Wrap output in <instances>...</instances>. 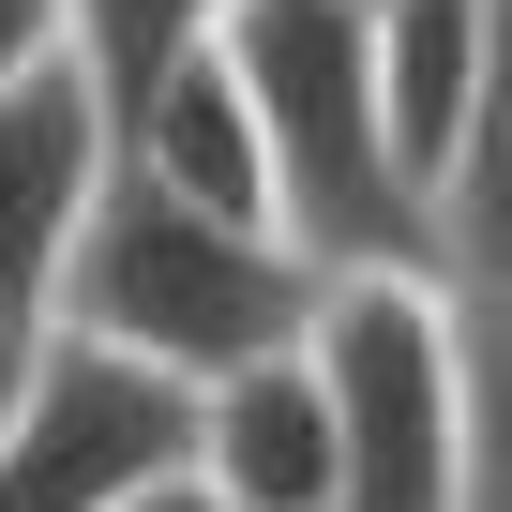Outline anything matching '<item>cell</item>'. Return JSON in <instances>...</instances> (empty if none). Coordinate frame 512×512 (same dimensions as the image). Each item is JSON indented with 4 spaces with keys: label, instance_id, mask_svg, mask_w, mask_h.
I'll return each instance as SVG.
<instances>
[{
    "label": "cell",
    "instance_id": "6da1fadb",
    "mask_svg": "<svg viewBox=\"0 0 512 512\" xmlns=\"http://www.w3.org/2000/svg\"><path fill=\"white\" fill-rule=\"evenodd\" d=\"M226 61L272 136V196L317 272H422L437 211L407 196L392 106H377V0H241Z\"/></svg>",
    "mask_w": 512,
    "mask_h": 512
},
{
    "label": "cell",
    "instance_id": "7a4b0ae2",
    "mask_svg": "<svg viewBox=\"0 0 512 512\" xmlns=\"http://www.w3.org/2000/svg\"><path fill=\"white\" fill-rule=\"evenodd\" d=\"M317 302H332V272L287 241V226H226V211H181V196H151L136 166H121V196L91 211V256H76V287H61V317L76 332H106V347H136V362H166V377H241V362H287L302 332H317Z\"/></svg>",
    "mask_w": 512,
    "mask_h": 512
},
{
    "label": "cell",
    "instance_id": "3957f363",
    "mask_svg": "<svg viewBox=\"0 0 512 512\" xmlns=\"http://www.w3.org/2000/svg\"><path fill=\"white\" fill-rule=\"evenodd\" d=\"M317 377H332V512H467L482 467L437 272H332Z\"/></svg>",
    "mask_w": 512,
    "mask_h": 512
},
{
    "label": "cell",
    "instance_id": "277c9868",
    "mask_svg": "<svg viewBox=\"0 0 512 512\" xmlns=\"http://www.w3.org/2000/svg\"><path fill=\"white\" fill-rule=\"evenodd\" d=\"M196 377L106 347V332H31V377H16V422H0V512H121L151 482L196 467Z\"/></svg>",
    "mask_w": 512,
    "mask_h": 512
},
{
    "label": "cell",
    "instance_id": "5b68a950",
    "mask_svg": "<svg viewBox=\"0 0 512 512\" xmlns=\"http://www.w3.org/2000/svg\"><path fill=\"white\" fill-rule=\"evenodd\" d=\"M422 272L452 302V362H467V512H512V0H497V76H482V136L437 196Z\"/></svg>",
    "mask_w": 512,
    "mask_h": 512
},
{
    "label": "cell",
    "instance_id": "8992f818",
    "mask_svg": "<svg viewBox=\"0 0 512 512\" xmlns=\"http://www.w3.org/2000/svg\"><path fill=\"white\" fill-rule=\"evenodd\" d=\"M106 196H121V121L76 61L0 91V332H61V287H76Z\"/></svg>",
    "mask_w": 512,
    "mask_h": 512
},
{
    "label": "cell",
    "instance_id": "52a82bcc",
    "mask_svg": "<svg viewBox=\"0 0 512 512\" xmlns=\"http://www.w3.org/2000/svg\"><path fill=\"white\" fill-rule=\"evenodd\" d=\"M196 482L226 512H332V377H317V332L287 362H241L211 377L196 407Z\"/></svg>",
    "mask_w": 512,
    "mask_h": 512
},
{
    "label": "cell",
    "instance_id": "ba28073f",
    "mask_svg": "<svg viewBox=\"0 0 512 512\" xmlns=\"http://www.w3.org/2000/svg\"><path fill=\"white\" fill-rule=\"evenodd\" d=\"M121 166H136L151 196H181V211L287 226V196H272V136H256V91H241V61H226V46H196V61L121 121Z\"/></svg>",
    "mask_w": 512,
    "mask_h": 512
},
{
    "label": "cell",
    "instance_id": "9c48e42d",
    "mask_svg": "<svg viewBox=\"0 0 512 512\" xmlns=\"http://www.w3.org/2000/svg\"><path fill=\"white\" fill-rule=\"evenodd\" d=\"M482 76H497V0H377V106H392L422 211L452 196V166L482 136Z\"/></svg>",
    "mask_w": 512,
    "mask_h": 512
},
{
    "label": "cell",
    "instance_id": "30bf717a",
    "mask_svg": "<svg viewBox=\"0 0 512 512\" xmlns=\"http://www.w3.org/2000/svg\"><path fill=\"white\" fill-rule=\"evenodd\" d=\"M226 16H241V0H61V46L106 91V121H136L196 46H226Z\"/></svg>",
    "mask_w": 512,
    "mask_h": 512
},
{
    "label": "cell",
    "instance_id": "8fae6325",
    "mask_svg": "<svg viewBox=\"0 0 512 512\" xmlns=\"http://www.w3.org/2000/svg\"><path fill=\"white\" fill-rule=\"evenodd\" d=\"M46 61H76L61 46V0H0V91H31Z\"/></svg>",
    "mask_w": 512,
    "mask_h": 512
},
{
    "label": "cell",
    "instance_id": "7c38bea8",
    "mask_svg": "<svg viewBox=\"0 0 512 512\" xmlns=\"http://www.w3.org/2000/svg\"><path fill=\"white\" fill-rule=\"evenodd\" d=\"M121 512H226V497H211V482L181 467V482H151V497H121Z\"/></svg>",
    "mask_w": 512,
    "mask_h": 512
},
{
    "label": "cell",
    "instance_id": "4fadbf2b",
    "mask_svg": "<svg viewBox=\"0 0 512 512\" xmlns=\"http://www.w3.org/2000/svg\"><path fill=\"white\" fill-rule=\"evenodd\" d=\"M16 377H31V332H0V422H16Z\"/></svg>",
    "mask_w": 512,
    "mask_h": 512
}]
</instances>
